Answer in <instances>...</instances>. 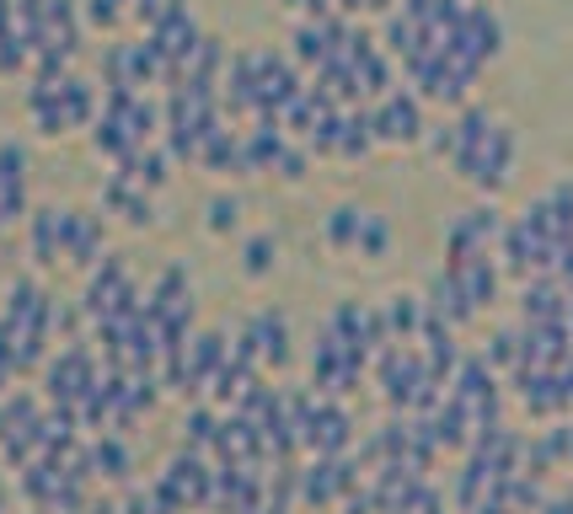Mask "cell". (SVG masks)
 Returning a JSON list of instances; mask_svg holds the SVG:
<instances>
[{
  "instance_id": "obj_3",
  "label": "cell",
  "mask_w": 573,
  "mask_h": 514,
  "mask_svg": "<svg viewBox=\"0 0 573 514\" xmlns=\"http://www.w3.org/2000/svg\"><path fill=\"white\" fill-rule=\"evenodd\" d=\"M102 253V220H92V215H64V257L70 262H81V268H92Z\"/></svg>"
},
{
  "instance_id": "obj_6",
  "label": "cell",
  "mask_w": 573,
  "mask_h": 514,
  "mask_svg": "<svg viewBox=\"0 0 573 514\" xmlns=\"http://www.w3.org/2000/svg\"><path fill=\"white\" fill-rule=\"evenodd\" d=\"M124 16H129V0H86V22H92V27H102V33H108V27H119Z\"/></svg>"
},
{
  "instance_id": "obj_1",
  "label": "cell",
  "mask_w": 573,
  "mask_h": 514,
  "mask_svg": "<svg viewBox=\"0 0 573 514\" xmlns=\"http://www.w3.org/2000/svg\"><path fill=\"white\" fill-rule=\"evenodd\" d=\"M370 128H376V139H391V145H413V139L424 134V113H418V102H413L407 91H386L381 108L370 113Z\"/></svg>"
},
{
  "instance_id": "obj_9",
  "label": "cell",
  "mask_w": 573,
  "mask_h": 514,
  "mask_svg": "<svg viewBox=\"0 0 573 514\" xmlns=\"http://www.w3.org/2000/svg\"><path fill=\"white\" fill-rule=\"evenodd\" d=\"M273 262V236H257V242H247V273H263Z\"/></svg>"
},
{
  "instance_id": "obj_5",
  "label": "cell",
  "mask_w": 573,
  "mask_h": 514,
  "mask_svg": "<svg viewBox=\"0 0 573 514\" xmlns=\"http://www.w3.org/2000/svg\"><path fill=\"white\" fill-rule=\"evenodd\" d=\"M64 215L70 209H38L33 215V257L38 262H54L64 253Z\"/></svg>"
},
{
  "instance_id": "obj_2",
  "label": "cell",
  "mask_w": 573,
  "mask_h": 514,
  "mask_svg": "<svg viewBox=\"0 0 573 514\" xmlns=\"http://www.w3.org/2000/svg\"><path fill=\"white\" fill-rule=\"evenodd\" d=\"M22 204H27V150L22 145H0V231L22 215Z\"/></svg>"
},
{
  "instance_id": "obj_7",
  "label": "cell",
  "mask_w": 573,
  "mask_h": 514,
  "mask_svg": "<svg viewBox=\"0 0 573 514\" xmlns=\"http://www.w3.org/2000/svg\"><path fill=\"white\" fill-rule=\"evenodd\" d=\"M365 225V215L359 209H332V220H327V236L343 247V242H354V231Z\"/></svg>"
},
{
  "instance_id": "obj_4",
  "label": "cell",
  "mask_w": 573,
  "mask_h": 514,
  "mask_svg": "<svg viewBox=\"0 0 573 514\" xmlns=\"http://www.w3.org/2000/svg\"><path fill=\"white\" fill-rule=\"evenodd\" d=\"M102 204L119 209V215L134 220V225H150V198H145V188H139L134 178H124V172H113V178L102 183Z\"/></svg>"
},
{
  "instance_id": "obj_8",
  "label": "cell",
  "mask_w": 573,
  "mask_h": 514,
  "mask_svg": "<svg viewBox=\"0 0 573 514\" xmlns=\"http://www.w3.org/2000/svg\"><path fill=\"white\" fill-rule=\"evenodd\" d=\"M209 231H231L236 225V198H209Z\"/></svg>"
}]
</instances>
